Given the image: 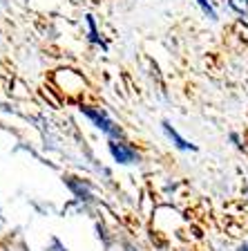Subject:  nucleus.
<instances>
[{"label": "nucleus", "mask_w": 248, "mask_h": 251, "mask_svg": "<svg viewBox=\"0 0 248 251\" xmlns=\"http://www.w3.org/2000/svg\"><path fill=\"white\" fill-rule=\"evenodd\" d=\"M83 112H85V115H88L90 119H92L94 124L98 126V128H103L105 132H112V135H114V132H116V128H114V126L110 124L108 119H105V115H101V112H96V110H90V108H83Z\"/></svg>", "instance_id": "obj_1"}, {"label": "nucleus", "mask_w": 248, "mask_h": 251, "mask_svg": "<svg viewBox=\"0 0 248 251\" xmlns=\"http://www.w3.org/2000/svg\"><path fill=\"white\" fill-rule=\"evenodd\" d=\"M112 152H114V157H116L119 162H123V164H128V162L135 159V152L128 151V148H123L121 144H112Z\"/></svg>", "instance_id": "obj_2"}, {"label": "nucleus", "mask_w": 248, "mask_h": 251, "mask_svg": "<svg viewBox=\"0 0 248 251\" xmlns=\"http://www.w3.org/2000/svg\"><path fill=\"white\" fill-rule=\"evenodd\" d=\"M163 128H165V132L170 135V139H175V141H177V146H179V148H183V151H188V148H195V146H192V144H188L186 139H181V137L177 135V132L172 130V128H170V126H168V124H163Z\"/></svg>", "instance_id": "obj_3"}, {"label": "nucleus", "mask_w": 248, "mask_h": 251, "mask_svg": "<svg viewBox=\"0 0 248 251\" xmlns=\"http://www.w3.org/2000/svg\"><path fill=\"white\" fill-rule=\"evenodd\" d=\"M230 7H233L235 11H239V14H246V11H248V2H246V0H230Z\"/></svg>", "instance_id": "obj_4"}, {"label": "nucleus", "mask_w": 248, "mask_h": 251, "mask_svg": "<svg viewBox=\"0 0 248 251\" xmlns=\"http://www.w3.org/2000/svg\"><path fill=\"white\" fill-rule=\"evenodd\" d=\"M197 2H199V7H202V9L206 11V14L210 16V18H215V9H212V7L208 5V0H197Z\"/></svg>", "instance_id": "obj_5"}, {"label": "nucleus", "mask_w": 248, "mask_h": 251, "mask_svg": "<svg viewBox=\"0 0 248 251\" xmlns=\"http://www.w3.org/2000/svg\"><path fill=\"white\" fill-rule=\"evenodd\" d=\"M237 251H248V247H242V249H237Z\"/></svg>", "instance_id": "obj_6"}]
</instances>
